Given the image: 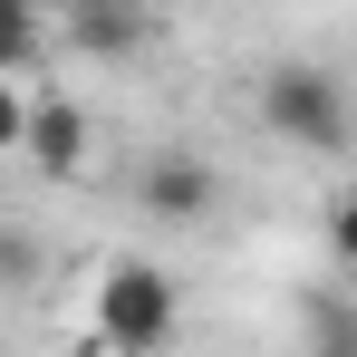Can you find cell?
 <instances>
[{"instance_id":"6da1fadb","label":"cell","mask_w":357,"mask_h":357,"mask_svg":"<svg viewBox=\"0 0 357 357\" xmlns=\"http://www.w3.org/2000/svg\"><path fill=\"white\" fill-rule=\"evenodd\" d=\"M174 319H183L174 271H155V261H107V280H97V348L107 357H165L174 348Z\"/></svg>"},{"instance_id":"7a4b0ae2","label":"cell","mask_w":357,"mask_h":357,"mask_svg":"<svg viewBox=\"0 0 357 357\" xmlns=\"http://www.w3.org/2000/svg\"><path fill=\"white\" fill-rule=\"evenodd\" d=\"M261 116H271V135H290L309 155H348V87L319 59H280L271 68L261 77Z\"/></svg>"},{"instance_id":"3957f363","label":"cell","mask_w":357,"mask_h":357,"mask_svg":"<svg viewBox=\"0 0 357 357\" xmlns=\"http://www.w3.org/2000/svg\"><path fill=\"white\" fill-rule=\"evenodd\" d=\"M213 203H222V174H213L203 155H145L135 213H155V222H203Z\"/></svg>"},{"instance_id":"277c9868","label":"cell","mask_w":357,"mask_h":357,"mask_svg":"<svg viewBox=\"0 0 357 357\" xmlns=\"http://www.w3.org/2000/svg\"><path fill=\"white\" fill-rule=\"evenodd\" d=\"M87 135H97L87 107L49 87V97H29V116H20V155H29L39 174H77V165H87Z\"/></svg>"},{"instance_id":"5b68a950","label":"cell","mask_w":357,"mask_h":357,"mask_svg":"<svg viewBox=\"0 0 357 357\" xmlns=\"http://www.w3.org/2000/svg\"><path fill=\"white\" fill-rule=\"evenodd\" d=\"M49 29H68L87 59H135L145 49V0H68Z\"/></svg>"},{"instance_id":"8992f818","label":"cell","mask_w":357,"mask_h":357,"mask_svg":"<svg viewBox=\"0 0 357 357\" xmlns=\"http://www.w3.org/2000/svg\"><path fill=\"white\" fill-rule=\"evenodd\" d=\"M39 59H49V20H39V10H10V0H0V77H29Z\"/></svg>"},{"instance_id":"52a82bcc","label":"cell","mask_w":357,"mask_h":357,"mask_svg":"<svg viewBox=\"0 0 357 357\" xmlns=\"http://www.w3.org/2000/svg\"><path fill=\"white\" fill-rule=\"evenodd\" d=\"M39 271H49V251L20 232V222H0V290H29Z\"/></svg>"},{"instance_id":"ba28073f","label":"cell","mask_w":357,"mask_h":357,"mask_svg":"<svg viewBox=\"0 0 357 357\" xmlns=\"http://www.w3.org/2000/svg\"><path fill=\"white\" fill-rule=\"evenodd\" d=\"M328 251L357 261V203H328Z\"/></svg>"},{"instance_id":"9c48e42d","label":"cell","mask_w":357,"mask_h":357,"mask_svg":"<svg viewBox=\"0 0 357 357\" xmlns=\"http://www.w3.org/2000/svg\"><path fill=\"white\" fill-rule=\"evenodd\" d=\"M20 116H29V97H20V87H10V77H0V155H10V145H20Z\"/></svg>"},{"instance_id":"30bf717a","label":"cell","mask_w":357,"mask_h":357,"mask_svg":"<svg viewBox=\"0 0 357 357\" xmlns=\"http://www.w3.org/2000/svg\"><path fill=\"white\" fill-rule=\"evenodd\" d=\"M309 357H357V319H328V328H319V348Z\"/></svg>"},{"instance_id":"8fae6325","label":"cell","mask_w":357,"mask_h":357,"mask_svg":"<svg viewBox=\"0 0 357 357\" xmlns=\"http://www.w3.org/2000/svg\"><path fill=\"white\" fill-rule=\"evenodd\" d=\"M10 10H39V20H59V10H68V0H10Z\"/></svg>"}]
</instances>
